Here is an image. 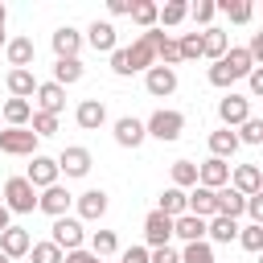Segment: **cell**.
<instances>
[{"instance_id":"f6af8a7d","label":"cell","mask_w":263,"mask_h":263,"mask_svg":"<svg viewBox=\"0 0 263 263\" xmlns=\"http://www.w3.org/2000/svg\"><path fill=\"white\" fill-rule=\"evenodd\" d=\"M214 12H218V8H214V0H197V4L189 8V16H193L197 25H210V21H214Z\"/></svg>"},{"instance_id":"681fc988","label":"cell","mask_w":263,"mask_h":263,"mask_svg":"<svg viewBox=\"0 0 263 263\" xmlns=\"http://www.w3.org/2000/svg\"><path fill=\"white\" fill-rule=\"evenodd\" d=\"M62 263H103V259H99V255H90V251H82V247H78V251H66V255H62Z\"/></svg>"},{"instance_id":"4dcf8cb0","label":"cell","mask_w":263,"mask_h":263,"mask_svg":"<svg viewBox=\"0 0 263 263\" xmlns=\"http://www.w3.org/2000/svg\"><path fill=\"white\" fill-rule=\"evenodd\" d=\"M205 234H210L214 242H230V238H238V222H234V218L214 214V218H210V226H205Z\"/></svg>"},{"instance_id":"44dd1931","label":"cell","mask_w":263,"mask_h":263,"mask_svg":"<svg viewBox=\"0 0 263 263\" xmlns=\"http://www.w3.org/2000/svg\"><path fill=\"white\" fill-rule=\"evenodd\" d=\"M4 86H8V95H12V99H29V95L37 90V78H33V70H8Z\"/></svg>"},{"instance_id":"6f0895ef","label":"cell","mask_w":263,"mask_h":263,"mask_svg":"<svg viewBox=\"0 0 263 263\" xmlns=\"http://www.w3.org/2000/svg\"><path fill=\"white\" fill-rule=\"evenodd\" d=\"M0 41H4V33H0Z\"/></svg>"},{"instance_id":"2e32d148","label":"cell","mask_w":263,"mask_h":263,"mask_svg":"<svg viewBox=\"0 0 263 263\" xmlns=\"http://www.w3.org/2000/svg\"><path fill=\"white\" fill-rule=\"evenodd\" d=\"M74 119H78V127L95 132V127H103V119H107V107H103L99 99H82V103H78V111H74Z\"/></svg>"},{"instance_id":"bcb514c9","label":"cell","mask_w":263,"mask_h":263,"mask_svg":"<svg viewBox=\"0 0 263 263\" xmlns=\"http://www.w3.org/2000/svg\"><path fill=\"white\" fill-rule=\"evenodd\" d=\"M242 210H247V214H251V222H255V226H263V193H251V197H247V205H242Z\"/></svg>"},{"instance_id":"484cf974","label":"cell","mask_w":263,"mask_h":263,"mask_svg":"<svg viewBox=\"0 0 263 263\" xmlns=\"http://www.w3.org/2000/svg\"><path fill=\"white\" fill-rule=\"evenodd\" d=\"M210 152H214V160H226V156H234V152H238V140H234V132H230V127H222V132H210Z\"/></svg>"},{"instance_id":"5bb4252c","label":"cell","mask_w":263,"mask_h":263,"mask_svg":"<svg viewBox=\"0 0 263 263\" xmlns=\"http://www.w3.org/2000/svg\"><path fill=\"white\" fill-rule=\"evenodd\" d=\"M230 181V164L226 160H205V164H197V185H205V189H222Z\"/></svg>"},{"instance_id":"7bdbcfd3","label":"cell","mask_w":263,"mask_h":263,"mask_svg":"<svg viewBox=\"0 0 263 263\" xmlns=\"http://www.w3.org/2000/svg\"><path fill=\"white\" fill-rule=\"evenodd\" d=\"M238 144H263V123L259 119H242V132L234 136Z\"/></svg>"},{"instance_id":"d4e9b609","label":"cell","mask_w":263,"mask_h":263,"mask_svg":"<svg viewBox=\"0 0 263 263\" xmlns=\"http://www.w3.org/2000/svg\"><path fill=\"white\" fill-rule=\"evenodd\" d=\"M173 234H177V238H185V242H201L205 222H201V218H193V214H181V218H173Z\"/></svg>"},{"instance_id":"7dc6e473","label":"cell","mask_w":263,"mask_h":263,"mask_svg":"<svg viewBox=\"0 0 263 263\" xmlns=\"http://www.w3.org/2000/svg\"><path fill=\"white\" fill-rule=\"evenodd\" d=\"M148 263H181V255L173 247H152L148 251Z\"/></svg>"},{"instance_id":"836d02e7","label":"cell","mask_w":263,"mask_h":263,"mask_svg":"<svg viewBox=\"0 0 263 263\" xmlns=\"http://www.w3.org/2000/svg\"><path fill=\"white\" fill-rule=\"evenodd\" d=\"M214 8H218V12H226V16H230V21H238V25H242V21H251V12H255V8H251V0H218Z\"/></svg>"},{"instance_id":"816d5d0a","label":"cell","mask_w":263,"mask_h":263,"mask_svg":"<svg viewBox=\"0 0 263 263\" xmlns=\"http://www.w3.org/2000/svg\"><path fill=\"white\" fill-rule=\"evenodd\" d=\"M247 78H251V90H255V95H263V70H259V66H251V74H247Z\"/></svg>"},{"instance_id":"8992f818","label":"cell","mask_w":263,"mask_h":263,"mask_svg":"<svg viewBox=\"0 0 263 263\" xmlns=\"http://www.w3.org/2000/svg\"><path fill=\"white\" fill-rule=\"evenodd\" d=\"M185 214H193V218H214L218 214V193L214 189H205V185H193V193H185Z\"/></svg>"},{"instance_id":"7a4b0ae2","label":"cell","mask_w":263,"mask_h":263,"mask_svg":"<svg viewBox=\"0 0 263 263\" xmlns=\"http://www.w3.org/2000/svg\"><path fill=\"white\" fill-rule=\"evenodd\" d=\"M8 214H29L37 205V189L25 181V177H8L4 181V201H0Z\"/></svg>"},{"instance_id":"7402d4cb","label":"cell","mask_w":263,"mask_h":263,"mask_svg":"<svg viewBox=\"0 0 263 263\" xmlns=\"http://www.w3.org/2000/svg\"><path fill=\"white\" fill-rule=\"evenodd\" d=\"M226 49H230V37L222 29H201V58H214L218 62Z\"/></svg>"},{"instance_id":"f907efd6","label":"cell","mask_w":263,"mask_h":263,"mask_svg":"<svg viewBox=\"0 0 263 263\" xmlns=\"http://www.w3.org/2000/svg\"><path fill=\"white\" fill-rule=\"evenodd\" d=\"M119 263H148V247H127Z\"/></svg>"},{"instance_id":"83f0119b","label":"cell","mask_w":263,"mask_h":263,"mask_svg":"<svg viewBox=\"0 0 263 263\" xmlns=\"http://www.w3.org/2000/svg\"><path fill=\"white\" fill-rule=\"evenodd\" d=\"M78 41H82V37H78V29L62 25V29L53 33V53H58V58H74V53H78Z\"/></svg>"},{"instance_id":"3957f363","label":"cell","mask_w":263,"mask_h":263,"mask_svg":"<svg viewBox=\"0 0 263 263\" xmlns=\"http://www.w3.org/2000/svg\"><path fill=\"white\" fill-rule=\"evenodd\" d=\"M181 127H185V115H181V111H164V107H160V111H152V115H148V123H144V132H148V136H156V140H164V144H168V140H177V136H181Z\"/></svg>"},{"instance_id":"d6986e66","label":"cell","mask_w":263,"mask_h":263,"mask_svg":"<svg viewBox=\"0 0 263 263\" xmlns=\"http://www.w3.org/2000/svg\"><path fill=\"white\" fill-rule=\"evenodd\" d=\"M78 214H82L86 222H99V218L107 214V193H103V189H86V193L78 197Z\"/></svg>"},{"instance_id":"f35d334b","label":"cell","mask_w":263,"mask_h":263,"mask_svg":"<svg viewBox=\"0 0 263 263\" xmlns=\"http://www.w3.org/2000/svg\"><path fill=\"white\" fill-rule=\"evenodd\" d=\"M177 45H181V62L201 58V33H185V37H177Z\"/></svg>"},{"instance_id":"f1b7e54d","label":"cell","mask_w":263,"mask_h":263,"mask_svg":"<svg viewBox=\"0 0 263 263\" xmlns=\"http://www.w3.org/2000/svg\"><path fill=\"white\" fill-rule=\"evenodd\" d=\"M82 78V62L78 58H58L53 62V82L58 86H70V82H78Z\"/></svg>"},{"instance_id":"ee69618b","label":"cell","mask_w":263,"mask_h":263,"mask_svg":"<svg viewBox=\"0 0 263 263\" xmlns=\"http://www.w3.org/2000/svg\"><path fill=\"white\" fill-rule=\"evenodd\" d=\"M238 242H242L247 251H259V247H263V226H255V222H251V226H238Z\"/></svg>"},{"instance_id":"9f6ffc18","label":"cell","mask_w":263,"mask_h":263,"mask_svg":"<svg viewBox=\"0 0 263 263\" xmlns=\"http://www.w3.org/2000/svg\"><path fill=\"white\" fill-rule=\"evenodd\" d=\"M0 263H8V259H4V255H0Z\"/></svg>"},{"instance_id":"74e56055","label":"cell","mask_w":263,"mask_h":263,"mask_svg":"<svg viewBox=\"0 0 263 263\" xmlns=\"http://www.w3.org/2000/svg\"><path fill=\"white\" fill-rule=\"evenodd\" d=\"M181 263H214V251H210V242H185V255H181Z\"/></svg>"},{"instance_id":"4316f807","label":"cell","mask_w":263,"mask_h":263,"mask_svg":"<svg viewBox=\"0 0 263 263\" xmlns=\"http://www.w3.org/2000/svg\"><path fill=\"white\" fill-rule=\"evenodd\" d=\"M86 33H90V45H95V49H103V53L115 49V25H111V21H95Z\"/></svg>"},{"instance_id":"f5cc1de1","label":"cell","mask_w":263,"mask_h":263,"mask_svg":"<svg viewBox=\"0 0 263 263\" xmlns=\"http://www.w3.org/2000/svg\"><path fill=\"white\" fill-rule=\"evenodd\" d=\"M107 8H111V12H115V16H123V12H127V8H132V4H127V0H111V4H107Z\"/></svg>"},{"instance_id":"60d3db41","label":"cell","mask_w":263,"mask_h":263,"mask_svg":"<svg viewBox=\"0 0 263 263\" xmlns=\"http://www.w3.org/2000/svg\"><path fill=\"white\" fill-rule=\"evenodd\" d=\"M111 251H115V234H111V230H95V238H90V255L107 259Z\"/></svg>"},{"instance_id":"5b68a950","label":"cell","mask_w":263,"mask_h":263,"mask_svg":"<svg viewBox=\"0 0 263 263\" xmlns=\"http://www.w3.org/2000/svg\"><path fill=\"white\" fill-rule=\"evenodd\" d=\"M58 251H78L82 247V222L78 218H53V238H49Z\"/></svg>"},{"instance_id":"c3c4849f","label":"cell","mask_w":263,"mask_h":263,"mask_svg":"<svg viewBox=\"0 0 263 263\" xmlns=\"http://www.w3.org/2000/svg\"><path fill=\"white\" fill-rule=\"evenodd\" d=\"M210 82H214V86H230L234 78H230V70H226L222 62H214V66H210Z\"/></svg>"},{"instance_id":"ba28073f","label":"cell","mask_w":263,"mask_h":263,"mask_svg":"<svg viewBox=\"0 0 263 263\" xmlns=\"http://www.w3.org/2000/svg\"><path fill=\"white\" fill-rule=\"evenodd\" d=\"M25 181H29L33 189H49V185H58V160H49V156H33Z\"/></svg>"},{"instance_id":"11a10c76","label":"cell","mask_w":263,"mask_h":263,"mask_svg":"<svg viewBox=\"0 0 263 263\" xmlns=\"http://www.w3.org/2000/svg\"><path fill=\"white\" fill-rule=\"evenodd\" d=\"M4 21H8V12H4V4H0V33H4Z\"/></svg>"},{"instance_id":"db71d44e","label":"cell","mask_w":263,"mask_h":263,"mask_svg":"<svg viewBox=\"0 0 263 263\" xmlns=\"http://www.w3.org/2000/svg\"><path fill=\"white\" fill-rule=\"evenodd\" d=\"M0 230H8V210L0 205Z\"/></svg>"},{"instance_id":"b9f144b4","label":"cell","mask_w":263,"mask_h":263,"mask_svg":"<svg viewBox=\"0 0 263 263\" xmlns=\"http://www.w3.org/2000/svg\"><path fill=\"white\" fill-rule=\"evenodd\" d=\"M29 255H33V263H62V251L53 242H33Z\"/></svg>"},{"instance_id":"4fadbf2b","label":"cell","mask_w":263,"mask_h":263,"mask_svg":"<svg viewBox=\"0 0 263 263\" xmlns=\"http://www.w3.org/2000/svg\"><path fill=\"white\" fill-rule=\"evenodd\" d=\"M144 119H136V115H123V119H115V140L123 144V148H140L144 144Z\"/></svg>"},{"instance_id":"8fae6325","label":"cell","mask_w":263,"mask_h":263,"mask_svg":"<svg viewBox=\"0 0 263 263\" xmlns=\"http://www.w3.org/2000/svg\"><path fill=\"white\" fill-rule=\"evenodd\" d=\"M37 111H45V115H58L62 107H66V86H58V82H37Z\"/></svg>"},{"instance_id":"ac0fdd59","label":"cell","mask_w":263,"mask_h":263,"mask_svg":"<svg viewBox=\"0 0 263 263\" xmlns=\"http://www.w3.org/2000/svg\"><path fill=\"white\" fill-rule=\"evenodd\" d=\"M218 115H222V123L230 127V123L251 119V107H247V99H242V95H226V99L218 103Z\"/></svg>"},{"instance_id":"1f68e13d","label":"cell","mask_w":263,"mask_h":263,"mask_svg":"<svg viewBox=\"0 0 263 263\" xmlns=\"http://www.w3.org/2000/svg\"><path fill=\"white\" fill-rule=\"evenodd\" d=\"M156 8H160V4H152V0H136V4L127 8V16H132L140 29H152V25H156Z\"/></svg>"},{"instance_id":"277c9868","label":"cell","mask_w":263,"mask_h":263,"mask_svg":"<svg viewBox=\"0 0 263 263\" xmlns=\"http://www.w3.org/2000/svg\"><path fill=\"white\" fill-rule=\"evenodd\" d=\"M0 152H8V156H33L37 152V136L29 127H0Z\"/></svg>"},{"instance_id":"e575fe53","label":"cell","mask_w":263,"mask_h":263,"mask_svg":"<svg viewBox=\"0 0 263 263\" xmlns=\"http://www.w3.org/2000/svg\"><path fill=\"white\" fill-rule=\"evenodd\" d=\"M185 16H189V4H185V0H168L164 8H156V21H164L168 29H173V25H181Z\"/></svg>"},{"instance_id":"52a82bcc","label":"cell","mask_w":263,"mask_h":263,"mask_svg":"<svg viewBox=\"0 0 263 263\" xmlns=\"http://www.w3.org/2000/svg\"><path fill=\"white\" fill-rule=\"evenodd\" d=\"M58 173H66V177H86V173H90V152H86L82 144H70V148L58 156Z\"/></svg>"},{"instance_id":"8d00e7d4","label":"cell","mask_w":263,"mask_h":263,"mask_svg":"<svg viewBox=\"0 0 263 263\" xmlns=\"http://www.w3.org/2000/svg\"><path fill=\"white\" fill-rule=\"evenodd\" d=\"M185 185H197V164L193 160H177L173 164V189H185Z\"/></svg>"},{"instance_id":"30bf717a","label":"cell","mask_w":263,"mask_h":263,"mask_svg":"<svg viewBox=\"0 0 263 263\" xmlns=\"http://www.w3.org/2000/svg\"><path fill=\"white\" fill-rule=\"evenodd\" d=\"M29 247H33V238H29L25 226H8V230H0V255H4V259L29 255Z\"/></svg>"},{"instance_id":"7c38bea8","label":"cell","mask_w":263,"mask_h":263,"mask_svg":"<svg viewBox=\"0 0 263 263\" xmlns=\"http://www.w3.org/2000/svg\"><path fill=\"white\" fill-rule=\"evenodd\" d=\"M70 201H74V197H70V189H62V185H49V189L37 197V210H41V214H49V218H62V214L70 210Z\"/></svg>"},{"instance_id":"9a60e30c","label":"cell","mask_w":263,"mask_h":263,"mask_svg":"<svg viewBox=\"0 0 263 263\" xmlns=\"http://www.w3.org/2000/svg\"><path fill=\"white\" fill-rule=\"evenodd\" d=\"M144 86H148V95H173V90H177V70H168V66H152L148 78H144Z\"/></svg>"},{"instance_id":"e0dca14e","label":"cell","mask_w":263,"mask_h":263,"mask_svg":"<svg viewBox=\"0 0 263 263\" xmlns=\"http://www.w3.org/2000/svg\"><path fill=\"white\" fill-rule=\"evenodd\" d=\"M230 181H234V189H238L242 197H251V193H263V173H259L255 164H238Z\"/></svg>"},{"instance_id":"cb8c5ba5","label":"cell","mask_w":263,"mask_h":263,"mask_svg":"<svg viewBox=\"0 0 263 263\" xmlns=\"http://www.w3.org/2000/svg\"><path fill=\"white\" fill-rule=\"evenodd\" d=\"M29 115H33V103H29V99H8L4 111H0V119H4L8 127H25Z\"/></svg>"},{"instance_id":"d6a6232c","label":"cell","mask_w":263,"mask_h":263,"mask_svg":"<svg viewBox=\"0 0 263 263\" xmlns=\"http://www.w3.org/2000/svg\"><path fill=\"white\" fill-rule=\"evenodd\" d=\"M160 214L164 218H181L185 214V189H164L160 193Z\"/></svg>"},{"instance_id":"ffe728a7","label":"cell","mask_w":263,"mask_h":263,"mask_svg":"<svg viewBox=\"0 0 263 263\" xmlns=\"http://www.w3.org/2000/svg\"><path fill=\"white\" fill-rule=\"evenodd\" d=\"M218 62L230 70V78H247V74H251V66H255V62H251V53H247V49H238V45H230Z\"/></svg>"},{"instance_id":"d590c367","label":"cell","mask_w":263,"mask_h":263,"mask_svg":"<svg viewBox=\"0 0 263 263\" xmlns=\"http://www.w3.org/2000/svg\"><path fill=\"white\" fill-rule=\"evenodd\" d=\"M156 58H160L156 66H168V70H173V62H181V45H177V37H168V33H164V37H160V45H156Z\"/></svg>"},{"instance_id":"ab89813d","label":"cell","mask_w":263,"mask_h":263,"mask_svg":"<svg viewBox=\"0 0 263 263\" xmlns=\"http://www.w3.org/2000/svg\"><path fill=\"white\" fill-rule=\"evenodd\" d=\"M29 119H33V136H37V140H41V136H53V132H58V115H45V111H33Z\"/></svg>"},{"instance_id":"603a6c76","label":"cell","mask_w":263,"mask_h":263,"mask_svg":"<svg viewBox=\"0 0 263 263\" xmlns=\"http://www.w3.org/2000/svg\"><path fill=\"white\" fill-rule=\"evenodd\" d=\"M4 49H8V62H12V70H29V62H33V53H37L29 37H12V41H8Z\"/></svg>"},{"instance_id":"f546056e","label":"cell","mask_w":263,"mask_h":263,"mask_svg":"<svg viewBox=\"0 0 263 263\" xmlns=\"http://www.w3.org/2000/svg\"><path fill=\"white\" fill-rule=\"evenodd\" d=\"M214 193H218V214H222V218H238V214H242L247 197H242L238 189H214Z\"/></svg>"},{"instance_id":"6da1fadb","label":"cell","mask_w":263,"mask_h":263,"mask_svg":"<svg viewBox=\"0 0 263 263\" xmlns=\"http://www.w3.org/2000/svg\"><path fill=\"white\" fill-rule=\"evenodd\" d=\"M160 29H144L127 49H123V66H127V74H136V70H152L156 66V45H160Z\"/></svg>"},{"instance_id":"9c48e42d","label":"cell","mask_w":263,"mask_h":263,"mask_svg":"<svg viewBox=\"0 0 263 263\" xmlns=\"http://www.w3.org/2000/svg\"><path fill=\"white\" fill-rule=\"evenodd\" d=\"M144 238H148V247H168V238H173V218H164L160 210H152V214L144 218Z\"/></svg>"}]
</instances>
